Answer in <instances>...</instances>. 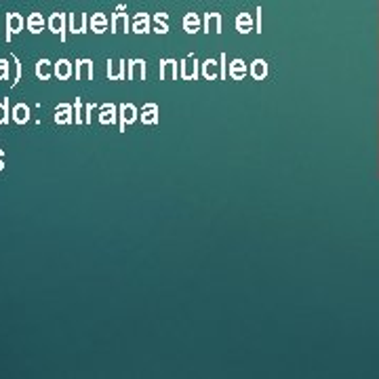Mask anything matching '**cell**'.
I'll list each match as a JSON object with an SVG mask.
<instances>
[{
    "label": "cell",
    "instance_id": "6da1fadb",
    "mask_svg": "<svg viewBox=\"0 0 379 379\" xmlns=\"http://www.w3.org/2000/svg\"><path fill=\"white\" fill-rule=\"evenodd\" d=\"M24 30V17L17 13H9L7 15V40L13 38V34H19Z\"/></svg>",
    "mask_w": 379,
    "mask_h": 379
},
{
    "label": "cell",
    "instance_id": "7a4b0ae2",
    "mask_svg": "<svg viewBox=\"0 0 379 379\" xmlns=\"http://www.w3.org/2000/svg\"><path fill=\"white\" fill-rule=\"evenodd\" d=\"M49 28H51V32H55V34H59L61 38H65V17H63V13H53V15H51Z\"/></svg>",
    "mask_w": 379,
    "mask_h": 379
},
{
    "label": "cell",
    "instance_id": "3957f363",
    "mask_svg": "<svg viewBox=\"0 0 379 379\" xmlns=\"http://www.w3.org/2000/svg\"><path fill=\"white\" fill-rule=\"evenodd\" d=\"M55 76H57L59 80L70 78V76H72V63H70L68 59H59V61L55 63Z\"/></svg>",
    "mask_w": 379,
    "mask_h": 379
},
{
    "label": "cell",
    "instance_id": "277c9868",
    "mask_svg": "<svg viewBox=\"0 0 379 379\" xmlns=\"http://www.w3.org/2000/svg\"><path fill=\"white\" fill-rule=\"evenodd\" d=\"M55 120H57L59 124H70V122H72V107H70L68 103H61V105H57Z\"/></svg>",
    "mask_w": 379,
    "mask_h": 379
},
{
    "label": "cell",
    "instance_id": "5b68a950",
    "mask_svg": "<svg viewBox=\"0 0 379 379\" xmlns=\"http://www.w3.org/2000/svg\"><path fill=\"white\" fill-rule=\"evenodd\" d=\"M28 118H30V107L26 103H17L13 107V120L17 124H24V122H28Z\"/></svg>",
    "mask_w": 379,
    "mask_h": 379
},
{
    "label": "cell",
    "instance_id": "8992f818",
    "mask_svg": "<svg viewBox=\"0 0 379 379\" xmlns=\"http://www.w3.org/2000/svg\"><path fill=\"white\" fill-rule=\"evenodd\" d=\"M70 30L72 32H86V17L84 15H70Z\"/></svg>",
    "mask_w": 379,
    "mask_h": 379
},
{
    "label": "cell",
    "instance_id": "52a82bcc",
    "mask_svg": "<svg viewBox=\"0 0 379 379\" xmlns=\"http://www.w3.org/2000/svg\"><path fill=\"white\" fill-rule=\"evenodd\" d=\"M36 76H38L40 80L51 78V61H47V59L38 61V63H36Z\"/></svg>",
    "mask_w": 379,
    "mask_h": 379
},
{
    "label": "cell",
    "instance_id": "ba28073f",
    "mask_svg": "<svg viewBox=\"0 0 379 379\" xmlns=\"http://www.w3.org/2000/svg\"><path fill=\"white\" fill-rule=\"evenodd\" d=\"M42 26H44V19H42V15L34 13V15H30V17H28V28H30V32H32V34H38V32H42Z\"/></svg>",
    "mask_w": 379,
    "mask_h": 379
},
{
    "label": "cell",
    "instance_id": "9c48e42d",
    "mask_svg": "<svg viewBox=\"0 0 379 379\" xmlns=\"http://www.w3.org/2000/svg\"><path fill=\"white\" fill-rule=\"evenodd\" d=\"M91 26H93V32L101 34V32H103V28H105V17H103V15H93Z\"/></svg>",
    "mask_w": 379,
    "mask_h": 379
},
{
    "label": "cell",
    "instance_id": "30bf717a",
    "mask_svg": "<svg viewBox=\"0 0 379 379\" xmlns=\"http://www.w3.org/2000/svg\"><path fill=\"white\" fill-rule=\"evenodd\" d=\"M9 122V99L0 101V124Z\"/></svg>",
    "mask_w": 379,
    "mask_h": 379
},
{
    "label": "cell",
    "instance_id": "8fae6325",
    "mask_svg": "<svg viewBox=\"0 0 379 379\" xmlns=\"http://www.w3.org/2000/svg\"><path fill=\"white\" fill-rule=\"evenodd\" d=\"M9 78V61L7 59H0V80Z\"/></svg>",
    "mask_w": 379,
    "mask_h": 379
},
{
    "label": "cell",
    "instance_id": "7c38bea8",
    "mask_svg": "<svg viewBox=\"0 0 379 379\" xmlns=\"http://www.w3.org/2000/svg\"><path fill=\"white\" fill-rule=\"evenodd\" d=\"M76 122H80V101H76Z\"/></svg>",
    "mask_w": 379,
    "mask_h": 379
},
{
    "label": "cell",
    "instance_id": "4fadbf2b",
    "mask_svg": "<svg viewBox=\"0 0 379 379\" xmlns=\"http://www.w3.org/2000/svg\"><path fill=\"white\" fill-rule=\"evenodd\" d=\"M5 169V163H3V150H0V171Z\"/></svg>",
    "mask_w": 379,
    "mask_h": 379
}]
</instances>
